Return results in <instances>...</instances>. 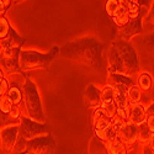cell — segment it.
Masks as SVG:
<instances>
[{"mask_svg":"<svg viewBox=\"0 0 154 154\" xmlns=\"http://www.w3.org/2000/svg\"><path fill=\"white\" fill-rule=\"evenodd\" d=\"M104 43L96 37L86 36L63 45L59 51V56L79 66L101 70L104 68Z\"/></svg>","mask_w":154,"mask_h":154,"instance_id":"obj_1","label":"cell"},{"mask_svg":"<svg viewBox=\"0 0 154 154\" xmlns=\"http://www.w3.org/2000/svg\"><path fill=\"white\" fill-rule=\"evenodd\" d=\"M60 48L54 46L47 53H41L33 49H21L20 51V68L22 73H30L36 70L47 69L54 58L59 54Z\"/></svg>","mask_w":154,"mask_h":154,"instance_id":"obj_2","label":"cell"},{"mask_svg":"<svg viewBox=\"0 0 154 154\" xmlns=\"http://www.w3.org/2000/svg\"><path fill=\"white\" fill-rule=\"evenodd\" d=\"M22 94H23V112H26L25 116H27L29 119L36 122L46 123V115L42 107V101L40 93H38V88L30 78H26L23 82Z\"/></svg>","mask_w":154,"mask_h":154,"instance_id":"obj_3","label":"cell"},{"mask_svg":"<svg viewBox=\"0 0 154 154\" xmlns=\"http://www.w3.org/2000/svg\"><path fill=\"white\" fill-rule=\"evenodd\" d=\"M112 45L116 47V49L119 51V53L121 56V59L125 66V70H126V75L131 76V75L138 74L140 67H139V60H138V56L134 47L128 41H123V40H117Z\"/></svg>","mask_w":154,"mask_h":154,"instance_id":"obj_4","label":"cell"},{"mask_svg":"<svg viewBox=\"0 0 154 154\" xmlns=\"http://www.w3.org/2000/svg\"><path fill=\"white\" fill-rule=\"evenodd\" d=\"M19 127H20V134H19V140H17L16 147L22 146L25 142H27V140L49 134L48 133L49 128L46 123L36 122V121L29 119L27 116H22Z\"/></svg>","mask_w":154,"mask_h":154,"instance_id":"obj_5","label":"cell"},{"mask_svg":"<svg viewBox=\"0 0 154 154\" xmlns=\"http://www.w3.org/2000/svg\"><path fill=\"white\" fill-rule=\"evenodd\" d=\"M15 149L19 154H52L56 149V140L52 136L48 134L27 140Z\"/></svg>","mask_w":154,"mask_h":154,"instance_id":"obj_6","label":"cell"},{"mask_svg":"<svg viewBox=\"0 0 154 154\" xmlns=\"http://www.w3.org/2000/svg\"><path fill=\"white\" fill-rule=\"evenodd\" d=\"M20 51L21 48H9L0 54V67L9 75L23 74L20 68Z\"/></svg>","mask_w":154,"mask_h":154,"instance_id":"obj_7","label":"cell"},{"mask_svg":"<svg viewBox=\"0 0 154 154\" xmlns=\"http://www.w3.org/2000/svg\"><path fill=\"white\" fill-rule=\"evenodd\" d=\"M148 14V12H144V9L142 8V12L140 15L136 19H131V21L128 22L125 27L122 29H119V35H120V40H123V41H128L131 37L136 36V35H140L143 32V25H142V21H143V16Z\"/></svg>","mask_w":154,"mask_h":154,"instance_id":"obj_8","label":"cell"},{"mask_svg":"<svg viewBox=\"0 0 154 154\" xmlns=\"http://www.w3.org/2000/svg\"><path fill=\"white\" fill-rule=\"evenodd\" d=\"M20 134V127L19 126H11L8 128L2 130V148L4 153L10 154L12 150H15V147L19 140Z\"/></svg>","mask_w":154,"mask_h":154,"instance_id":"obj_9","label":"cell"},{"mask_svg":"<svg viewBox=\"0 0 154 154\" xmlns=\"http://www.w3.org/2000/svg\"><path fill=\"white\" fill-rule=\"evenodd\" d=\"M106 69H107L109 74L126 75V70H125V66L121 59V56L113 45H111V47L109 48V52H107V68Z\"/></svg>","mask_w":154,"mask_h":154,"instance_id":"obj_10","label":"cell"},{"mask_svg":"<svg viewBox=\"0 0 154 154\" xmlns=\"http://www.w3.org/2000/svg\"><path fill=\"white\" fill-rule=\"evenodd\" d=\"M119 137L126 144L128 148L134 146L138 142V126L131 123V122H125L119 130Z\"/></svg>","mask_w":154,"mask_h":154,"instance_id":"obj_11","label":"cell"},{"mask_svg":"<svg viewBox=\"0 0 154 154\" xmlns=\"http://www.w3.org/2000/svg\"><path fill=\"white\" fill-rule=\"evenodd\" d=\"M23 110L21 107L14 106L10 113H2L0 112V130L11 127V126H19L22 119Z\"/></svg>","mask_w":154,"mask_h":154,"instance_id":"obj_12","label":"cell"},{"mask_svg":"<svg viewBox=\"0 0 154 154\" xmlns=\"http://www.w3.org/2000/svg\"><path fill=\"white\" fill-rule=\"evenodd\" d=\"M147 113H146V106L142 104H132L128 106V115H127V121L131 122L136 126H139L146 122Z\"/></svg>","mask_w":154,"mask_h":154,"instance_id":"obj_13","label":"cell"},{"mask_svg":"<svg viewBox=\"0 0 154 154\" xmlns=\"http://www.w3.org/2000/svg\"><path fill=\"white\" fill-rule=\"evenodd\" d=\"M84 100L88 106H90L93 109L100 107L101 106V89H99L94 84L88 85L84 93Z\"/></svg>","mask_w":154,"mask_h":154,"instance_id":"obj_14","label":"cell"},{"mask_svg":"<svg viewBox=\"0 0 154 154\" xmlns=\"http://www.w3.org/2000/svg\"><path fill=\"white\" fill-rule=\"evenodd\" d=\"M9 82H10V88H9L8 97L10 99V101L12 104H14V106L21 107L23 110V94H22V85L23 84L20 85L19 83H16L17 80H10L9 79Z\"/></svg>","mask_w":154,"mask_h":154,"instance_id":"obj_15","label":"cell"},{"mask_svg":"<svg viewBox=\"0 0 154 154\" xmlns=\"http://www.w3.org/2000/svg\"><path fill=\"white\" fill-rule=\"evenodd\" d=\"M112 20L119 29L125 27L131 21L130 12H128V9H127V0H120V9L117 11V14L112 17Z\"/></svg>","mask_w":154,"mask_h":154,"instance_id":"obj_16","label":"cell"},{"mask_svg":"<svg viewBox=\"0 0 154 154\" xmlns=\"http://www.w3.org/2000/svg\"><path fill=\"white\" fill-rule=\"evenodd\" d=\"M107 85L115 88V86H125L126 89H131L136 85L131 76H127L123 74H107Z\"/></svg>","mask_w":154,"mask_h":154,"instance_id":"obj_17","label":"cell"},{"mask_svg":"<svg viewBox=\"0 0 154 154\" xmlns=\"http://www.w3.org/2000/svg\"><path fill=\"white\" fill-rule=\"evenodd\" d=\"M106 146V150L107 154H127L128 153V147L126 144H123V142L119 138L109 140L105 143Z\"/></svg>","mask_w":154,"mask_h":154,"instance_id":"obj_18","label":"cell"},{"mask_svg":"<svg viewBox=\"0 0 154 154\" xmlns=\"http://www.w3.org/2000/svg\"><path fill=\"white\" fill-rule=\"evenodd\" d=\"M137 86L142 91H149L152 86H153V78L148 72H143L140 73L138 79H137Z\"/></svg>","mask_w":154,"mask_h":154,"instance_id":"obj_19","label":"cell"},{"mask_svg":"<svg viewBox=\"0 0 154 154\" xmlns=\"http://www.w3.org/2000/svg\"><path fill=\"white\" fill-rule=\"evenodd\" d=\"M115 102V89L110 85H105L101 88V106L109 105Z\"/></svg>","mask_w":154,"mask_h":154,"instance_id":"obj_20","label":"cell"},{"mask_svg":"<svg viewBox=\"0 0 154 154\" xmlns=\"http://www.w3.org/2000/svg\"><path fill=\"white\" fill-rule=\"evenodd\" d=\"M150 137H152V132L149 131V128L146 125V122L139 125L138 126V142L142 146H146L149 143Z\"/></svg>","mask_w":154,"mask_h":154,"instance_id":"obj_21","label":"cell"},{"mask_svg":"<svg viewBox=\"0 0 154 154\" xmlns=\"http://www.w3.org/2000/svg\"><path fill=\"white\" fill-rule=\"evenodd\" d=\"M127 99H128V102L130 105L132 104H139L140 102V99H142V90L137 86V84L134 86H132L131 89H128L127 91Z\"/></svg>","mask_w":154,"mask_h":154,"instance_id":"obj_22","label":"cell"},{"mask_svg":"<svg viewBox=\"0 0 154 154\" xmlns=\"http://www.w3.org/2000/svg\"><path fill=\"white\" fill-rule=\"evenodd\" d=\"M140 45L144 48V51H147L149 54L154 56V32L143 36L142 40H140Z\"/></svg>","mask_w":154,"mask_h":154,"instance_id":"obj_23","label":"cell"},{"mask_svg":"<svg viewBox=\"0 0 154 154\" xmlns=\"http://www.w3.org/2000/svg\"><path fill=\"white\" fill-rule=\"evenodd\" d=\"M127 9L128 12H130L131 19L138 17L140 12H142V6H140L139 2H137V0H127Z\"/></svg>","mask_w":154,"mask_h":154,"instance_id":"obj_24","label":"cell"},{"mask_svg":"<svg viewBox=\"0 0 154 154\" xmlns=\"http://www.w3.org/2000/svg\"><path fill=\"white\" fill-rule=\"evenodd\" d=\"M120 9V0H109L105 4V11L110 17H113Z\"/></svg>","mask_w":154,"mask_h":154,"instance_id":"obj_25","label":"cell"},{"mask_svg":"<svg viewBox=\"0 0 154 154\" xmlns=\"http://www.w3.org/2000/svg\"><path fill=\"white\" fill-rule=\"evenodd\" d=\"M10 30H11V26H10L9 20L5 16L0 17V40L2 41L5 40L10 33Z\"/></svg>","mask_w":154,"mask_h":154,"instance_id":"obj_26","label":"cell"},{"mask_svg":"<svg viewBox=\"0 0 154 154\" xmlns=\"http://www.w3.org/2000/svg\"><path fill=\"white\" fill-rule=\"evenodd\" d=\"M14 109V104L10 101L8 96H4L0 99V112L2 113H10Z\"/></svg>","mask_w":154,"mask_h":154,"instance_id":"obj_27","label":"cell"},{"mask_svg":"<svg viewBox=\"0 0 154 154\" xmlns=\"http://www.w3.org/2000/svg\"><path fill=\"white\" fill-rule=\"evenodd\" d=\"M102 110H104V112H105V115L110 119V120H112L115 116H116V111H117V107H116V104H109V105H102V106H100Z\"/></svg>","mask_w":154,"mask_h":154,"instance_id":"obj_28","label":"cell"},{"mask_svg":"<svg viewBox=\"0 0 154 154\" xmlns=\"http://www.w3.org/2000/svg\"><path fill=\"white\" fill-rule=\"evenodd\" d=\"M111 126V120L109 117H102L101 120H99L96 123H94V131H99V130H107Z\"/></svg>","mask_w":154,"mask_h":154,"instance_id":"obj_29","label":"cell"},{"mask_svg":"<svg viewBox=\"0 0 154 154\" xmlns=\"http://www.w3.org/2000/svg\"><path fill=\"white\" fill-rule=\"evenodd\" d=\"M9 88H10V82L8 78H4L3 80H0V99L4 96H8Z\"/></svg>","mask_w":154,"mask_h":154,"instance_id":"obj_30","label":"cell"},{"mask_svg":"<svg viewBox=\"0 0 154 154\" xmlns=\"http://www.w3.org/2000/svg\"><path fill=\"white\" fill-rule=\"evenodd\" d=\"M11 0H0V17H4L5 12L9 10V8L12 5Z\"/></svg>","mask_w":154,"mask_h":154,"instance_id":"obj_31","label":"cell"},{"mask_svg":"<svg viewBox=\"0 0 154 154\" xmlns=\"http://www.w3.org/2000/svg\"><path fill=\"white\" fill-rule=\"evenodd\" d=\"M106 115L104 112V110H102L101 107H97V109H94V112H93V125L96 123L99 120H101L102 117H105ZM107 117V116H106Z\"/></svg>","mask_w":154,"mask_h":154,"instance_id":"obj_32","label":"cell"},{"mask_svg":"<svg viewBox=\"0 0 154 154\" xmlns=\"http://www.w3.org/2000/svg\"><path fill=\"white\" fill-rule=\"evenodd\" d=\"M146 21H147L148 23H150V25H153V26H154V2H153L152 6H150V10L148 11V15H147Z\"/></svg>","mask_w":154,"mask_h":154,"instance_id":"obj_33","label":"cell"},{"mask_svg":"<svg viewBox=\"0 0 154 154\" xmlns=\"http://www.w3.org/2000/svg\"><path fill=\"white\" fill-rule=\"evenodd\" d=\"M146 125L148 126V128H149V131L152 132V134H154V116L147 117L146 119Z\"/></svg>","mask_w":154,"mask_h":154,"instance_id":"obj_34","label":"cell"},{"mask_svg":"<svg viewBox=\"0 0 154 154\" xmlns=\"http://www.w3.org/2000/svg\"><path fill=\"white\" fill-rule=\"evenodd\" d=\"M146 113H147V117L154 116V100L150 102V105L146 107Z\"/></svg>","mask_w":154,"mask_h":154,"instance_id":"obj_35","label":"cell"},{"mask_svg":"<svg viewBox=\"0 0 154 154\" xmlns=\"http://www.w3.org/2000/svg\"><path fill=\"white\" fill-rule=\"evenodd\" d=\"M142 154H154V153H153V150L150 149V147H149L148 144H146V146H143V148H142Z\"/></svg>","mask_w":154,"mask_h":154,"instance_id":"obj_36","label":"cell"},{"mask_svg":"<svg viewBox=\"0 0 154 154\" xmlns=\"http://www.w3.org/2000/svg\"><path fill=\"white\" fill-rule=\"evenodd\" d=\"M148 146L150 147V149H152V150H153V153H154V134H152V137H150V139H149Z\"/></svg>","mask_w":154,"mask_h":154,"instance_id":"obj_37","label":"cell"},{"mask_svg":"<svg viewBox=\"0 0 154 154\" xmlns=\"http://www.w3.org/2000/svg\"><path fill=\"white\" fill-rule=\"evenodd\" d=\"M4 78H6V76H5V74H4V70H3V68L0 67V80H3Z\"/></svg>","mask_w":154,"mask_h":154,"instance_id":"obj_38","label":"cell"},{"mask_svg":"<svg viewBox=\"0 0 154 154\" xmlns=\"http://www.w3.org/2000/svg\"><path fill=\"white\" fill-rule=\"evenodd\" d=\"M3 52V46H2V40H0V54Z\"/></svg>","mask_w":154,"mask_h":154,"instance_id":"obj_39","label":"cell"},{"mask_svg":"<svg viewBox=\"0 0 154 154\" xmlns=\"http://www.w3.org/2000/svg\"><path fill=\"white\" fill-rule=\"evenodd\" d=\"M0 147H2V130H0Z\"/></svg>","mask_w":154,"mask_h":154,"instance_id":"obj_40","label":"cell"}]
</instances>
